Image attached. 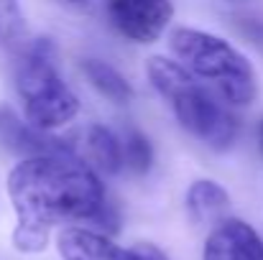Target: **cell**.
<instances>
[{"mask_svg": "<svg viewBox=\"0 0 263 260\" xmlns=\"http://www.w3.org/2000/svg\"><path fill=\"white\" fill-rule=\"evenodd\" d=\"M8 196L15 212L10 240L23 255L44 253L54 227L107 225L115 230L100 176L72 151L21 158L8 173Z\"/></svg>", "mask_w": 263, "mask_h": 260, "instance_id": "6da1fadb", "label": "cell"}, {"mask_svg": "<svg viewBox=\"0 0 263 260\" xmlns=\"http://www.w3.org/2000/svg\"><path fill=\"white\" fill-rule=\"evenodd\" d=\"M154 89L166 99L179 125L215 151H228L238 138V117L210 87L194 79L179 62L154 56L146 67Z\"/></svg>", "mask_w": 263, "mask_h": 260, "instance_id": "7a4b0ae2", "label": "cell"}, {"mask_svg": "<svg viewBox=\"0 0 263 260\" xmlns=\"http://www.w3.org/2000/svg\"><path fill=\"white\" fill-rule=\"evenodd\" d=\"M169 46L176 62L204 87H210L225 105L246 107L258 94V77L253 64L240 54L230 41L197 31V28H174Z\"/></svg>", "mask_w": 263, "mask_h": 260, "instance_id": "3957f363", "label": "cell"}, {"mask_svg": "<svg viewBox=\"0 0 263 260\" xmlns=\"http://www.w3.org/2000/svg\"><path fill=\"white\" fill-rule=\"evenodd\" d=\"M15 87L26 107V120L39 130H57L80 112V99L59 74L57 46L51 38H36L21 49Z\"/></svg>", "mask_w": 263, "mask_h": 260, "instance_id": "277c9868", "label": "cell"}, {"mask_svg": "<svg viewBox=\"0 0 263 260\" xmlns=\"http://www.w3.org/2000/svg\"><path fill=\"white\" fill-rule=\"evenodd\" d=\"M110 26L133 44H154L174 18L172 0H105Z\"/></svg>", "mask_w": 263, "mask_h": 260, "instance_id": "5b68a950", "label": "cell"}, {"mask_svg": "<svg viewBox=\"0 0 263 260\" xmlns=\"http://www.w3.org/2000/svg\"><path fill=\"white\" fill-rule=\"evenodd\" d=\"M202 260H263V237L248 222L225 217L210 230Z\"/></svg>", "mask_w": 263, "mask_h": 260, "instance_id": "8992f818", "label": "cell"}, {"mask_svg": "<svg viewBox=\"0 0 263 260\" xmlns=\"http://www.w3.org/2000/svg\"><path fill=\"white\" fill-rule=\"evenodd\" d=\"M0 143L18 153L21 158H33V156H46V153H64L72 151L62 138H51L46 130H39L28 120L23 123L10 107H0Z\"/></svg>", "mask_w": 263, "mask_h": 260, "instance_id": "52a82bcc", "label": "cell"}, {"mask_svg": "<svg viewBox=\"0 0 263 260\" xmlns=\"http://www.w3.org/2000/svg\"><path fill=\"white\" fill-rule=\"evenodd\" d=\"M57 253L62 260H128L120 245L87 225L62 227L57 232Z\"/></svg>", "mask_w": 263, "mask_h": 260, "instance_id": "ba28073f", "label": "cell"}, {"mask_svg": "<svg viewBox=\"0 0 263 260\" xmlns=\"http://www.w3.org/2000/svg\"><path fill=\"white\" fill-rule=\"evenodd\" d=\"M184 207H186V217L192 225L197 227H215L217 222H222L228 217L230 209V194L212 178H199L186 189L184 196Z\"/></svg>", "mask_w": 263, "mask_h": 260, "instance_id": "9c48e42d", "label": "cell"}, {"mask_svg": "<svg viewBox=\"0 0 263 260\" xmlns=\"http://www.w3.org/2000/svg\"><path fill=\"white\" fill-rule=\"evenodd\" d=\"M85 148L89 161L105 173H118L123 169V143L105 125H89L85 130Z\"/></svg>", "mask_w": 263, "mask_h": 260, "instance_id": "30bf717a", "label": "cell"}, {"mask_svg": "<svg viewBox=\"0 0 263 260\" xmlns=\"http://www.w3.org/2000/svg\"><path fill=\"white\" fill-rule=\"evenodd\" d=\"M82 72L87 77V82L105 99L115 102V105H128L133 99V87L128 85V79L110 64L100 62V59H85L82 62Z\"/></svg>", "mask_w": 263, "mask_h": 260, "instance_id": "8fae6325", "label": "cell"}, {"mask_svg": "<svg viewBox=\"0 0 263 260\" xmlns=\"http://www.w3.org/2000/svg\"><path fill=\"white\" fill-rule=\"evenodd\" d=\"M26 18L18 0H0V46L23 49L26 46Z\"/></svg>", "mask_w": 263, "mask_h": 260, "instance_id": "7c38bea8", "label": "cell"}, {"mask_svg": "<svg viewBox=\"0 0 263 260\" xmlns=\"http://www.w3.org/2000/svg\"><path fill=\"white\" fill-rule=\"evenodd\" d=\"M154 164V148L148 143V138L138 130L125 133L123 141V166L133 173H146Z\"/></svg>", "mask_w": 263, "mask_h": 260, "instance_id": "4fadbf2b", "label": "cell"}, {"mask_svg": "<svg viewBox=\"0 0 263 260\" xmlns=\"http://www.w3.org/2000/svg\"><path fill=\"white\" fill-rule=\"evenodd\" d=\"M125 253H128V260H169L164 250H159V248L151 245V243H136V245L128 248Z\"/></svg>", "mask_w": 263, "mask_h": 260, "instance_id": "5bb4252c", "label": "cell"}, {"mask_svg": "<svg viewBox=\"0 0 263 260\" xmlns=\"http://www.w3.org/2000/svg\"><path fill=\"white\" fill-rule=\"evenodd\" d=\"M69 3H74V5H85V3H89V0H69Z\"/></svg>", "mask_w": 263, "mask_h": 260, "instance_id": "9a60e30c", "label": "cell"}, {"mask_svg": "<svg viewBox=\"0 0 263 260\" xmlns=\"http://www.w3.org/2000/svg\"><path fill=\"white\" fill-rule=\"evenodd\" d=\"M261 143H263V123H261Z\"/></svg>", "mask_w": 263, "mask_h": 260, "instance_id": "2e32d148", "label": "cell"}]
</instances>
